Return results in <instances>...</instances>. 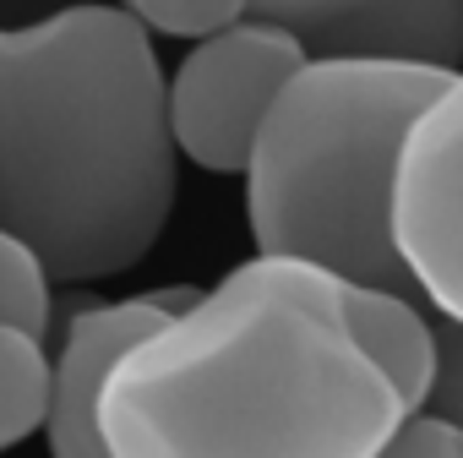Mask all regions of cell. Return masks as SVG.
I'll return each mask as SVG.
<instances>
[{
  "mask_svg": "<svg viewBox=\"0 0 463 458\" xmlns=\"http://www.w3.org/2000/svg\"><path fill=\"white\" fill-rule=\"evenodd\" d=\"M338 290L300 257L229 268L115 360L99 398L109 458H376L409 409Z\"/></svg>",
  "mask_w": 463,
  "mask_h": 458,
  "instance_id": "cell-1",
  "label": "cell"
},
{
  "mask_svg": "<svg viewBox=\"0 0 463 458\" xmlns=\"http://www.w3.org/2000/svg\"><path fill=\"white\" fill-rule=\"evenodd\" d=\"M180 148L153 33L126 6L0 28V224L55 284L137 268L175 213Z\"/></svg>",
  "mask_w": 463,
  "mask_h": 458,
  "instance_id": "cell-2",
  "label": "cell"
},
{
  "mask_svg": "<svg viewBox=\"0 0 463 458\" xmlns=\"http://www.w3.org/2000/svg\"><path fill=\"white\" fill-rule=\"evenodd\" d=\"M452 72L420 55H311L273 99L241 169L251 246L420 295L392 241V180L409 126Z\"/></svg>",
  "mask_w": 463,
  "mask_h": 458,
  "instance_id": "cell-3",
  "label": "cell"
},
{
  "mask_svg": "<svg viewBox=\"0 0 463 458\" xmlns=\"http://www.w3.org/2000/svg\"><path fill=\"white\" fill-rule=\"evenodd\" d=\"M306 61L311 44L268 17H241L196 39L169 77V131L180 158L213 175H241L273 99Z\"/></svg>",
  "mask_w": 463,
  "mask_h": 458,
  "instance_id": "cell-4",
  "label": "cell"
},
{
  "mask_svg": "<svg viewBox=\"0 0 463 458\" xmlns=\"http://www.w3.org/2000/svg\"><path fill=\"white\" fill-rule=\"evenodd\" d=\"M392 241L420 301L447 322H463V72H452L403 137Z\"/></svg>",
  "mask_w": 463,
  "mask_h": 458,
  "instance_id": "cell-5",
  "label": "cell"
},
{
  "mask_svg": "<svg viewBox=\"0 0 463 458\" xmlns=\"http://www.w3.org/2000/svg\"><path fill=\"white\" fill-rule=\"evenodd\" d=\"M196 301H202V290H147V295H126V301H82L66 317L61 349H55L50 420H44L50 458H109V447L99 436V398H104L115 360Z\"/></svg>",
  "mask_w": 463,
  "mask_h": 458,
  "instance_id": "cell-6",
  "label": "cell"
},
{
  "mask_svg": "<svg viewBox=\"0 0 463 458\" xmlns=\"http://www.w3.org/2000/svg\"><path fill=\"white\" fill-rule=\"evenodd\" d=\"M251 17L295 28L311 55L463 61V0H251Z\"/></svg>",
  "mask_w": 463,
  "mask_h": 458,
  "instance_id": "cell-7",
  "label": "cell"
},
{
  "mask_svg": "<svg viewBox=\"0 0 463 458\" xmlns=\"http://www.w3.org/2000/svg\"><path fill=\"white\" fill-rule=\"evenodd\" d=\"M338 295H344V317H349V333L360 339V349L398 387L403 409L420 415L430 404L436 371H441V339L425 322V311L414 306L420 295L382 290V284H354V279H344Z\"/></svg>",
  "mask_w": 463,
  "mask_h": 458,
  "instance_id": "cell-8",
  "label": "cell"
},
{
  "mask_svg": "<svg viewBox=\"0 0 463 458\" xmlns=\"http://www.w3.org/2000/svg\"><path fill=\"white\" fill-rule=\"evenodd\" d=\"M50 393H55V355L44 349V339L0 322V453L44 431Z\"/></svg>",
  "mask_w": 463,
  "mask_h": 458,
  "instance_id": "cell-9",
  "label": "cell"
},
{
  "mask_svg": "<svg viewBox=\"0 0 463 458\" xmlns=\"http://www.w3.org/2000/svg\"><path fill=\"white\" fill-rule=\"evenodd\" d=\"M0 322L50 339L55 328V273L33 241L0 224Z\"/></svg>",
  "mask_w": 463,
  "mask_h": 458,
  "instance_id": "cell-10",
  "label": "cell"
},
{
  "mask_svg": "<svg viewBox=\"0 0 463 458\" xmlns=\"http://www.w3.org/2000/svg\"><path fill=\"white\" fill-rule=\"evenodd\" d=\"M120 6L147 33H169V39H191V44L251 17V0H120Z\"/></svg>",
  "mask_w": 463,
  "mask_h": 458,
  "instance_id": "cell-11",
  "label": "cell"
},
{
  "mask_svg": "<svg viewBox=\"0 0 463 458\" xmlns=\"http://www.w3.org/2000/svg\"><path fill=\"white\" fill-rule=\"evenodd\" d=\"M376 458H463V425L436 409H420L387 436Z\"/></svg>",
  "mask_w": 463,
  "mask_h": 458,
  "instance_id": "cell-12",
  "label": "cell"
},
{
  "mask_svg": "<svg viewBox=\"0 0 463 458\" xmlns=\"http://www.w3.org/2000/svg\"><path fill=\"white\" fill-rule=\"evenodd\" d=\"M436 339H441V371H436V393H430L425 409H436V415H447V420L463 425V322L441 317Z\"/></svg>",
  "mask_w": 463,
  "mask_h": 458,
  "instance_id": "cell-13",
  "label": "cell"
}]
</instances>
